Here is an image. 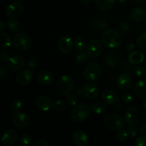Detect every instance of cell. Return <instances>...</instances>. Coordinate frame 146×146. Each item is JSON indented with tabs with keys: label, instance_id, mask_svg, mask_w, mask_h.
<instances>
[{
	"label": "cell",
	"instance_id": "cell-30",
	"mask_svg": "<svg viewBox=\"0 0 146 146\" xmlns=\"http://www.w3.org/2000/svg\"><path fill=\"white\" fill-rule=\"evenodd\" d=\"M105 110V106L101 102H96L91 106V111L95 114H102Z\"/></svg>",
	"mask_w": 146,
	"mask_h": 146
},
{
	"label": "cell",
	"instance_id": "cell-35",
	"mask_svg": "<svg viewBox=\"0 0 146 146\" xmlns=\"http://www.w3.org/2000/svg\"><path fill=\"white\" fill-rule=\"evenodd\" d=\"M23 106H24V102L22 100L17 99L13 101L12 104H11V109L17 112V111H19L20 110L22 109Z\"/></svg>",
	"mask_w": 146,
	"mask_h": 146
},
{
	"label": "cell",
	"instance_id": "cell-23",
	"mask_svg": "<svg viewBox=\"0 0 146 146\" xmlns=\"http://www.w3.org/2000/svg\"><path fill=\"white\" fill-rule=\"evenodd\" d=\"M94 3L100 9L108 11L113 8L115 4V0H94Z\"/></svg>",
	"mask_w": 146,
	"mask_h": 146
},
{
	"label": "cell",
	"instance_id": "cell-41",
	"mask_svg": "<svg viewBox=\"0 0 146 146\" xmlns=\"http://www.w3.org/2000/svg\"><path fill=\"white\" fill-rule=\"evenodd\" d=\"M135 145L137 146H146V136L145 135H141L138 136L135 142Z\"/></svg>",
	"mask_w": 146,
	"mask_h": 146
},
{
	"label": "cell",
	"instance_id": "cell-32",
	"mask_svg": "<svg viewBox=\"0 0 146 146\" xmlns=\"http://www.w3.org/2000/svg\"><path fill=\"white\" fill-rule=\"evenodd\" d=\"M137 44L140 48L146 50V32H143L138 36Z\"/></svg>",
	"mask_w": 146,
	"mask_h": 146
},
{
	"label": "cell",
	"instance_id": "cell-7",
	"mask_svg": "<svg viewBox=\"0 0 146 146\" xmlns=\"http://www.w3.org/2000/svg\"><path fill=\"white\" fill-rule=\"evenodd\" d=\"M103 52L102 42L98 39H93L86 46V53L90 57L96 58L99 56Z\"/></svg>",
	"mask_w": 146,
	"mask_h": 146
},
{
	"label": "cell",
	"instance_id": "cell-16",
	"mask_svg": "<svg viewBox=\"0 0 146 146\" xmlns=\"http://www.w3.org/2000/svg\"><path fill=\"white\" fill-rule=\"evenodd\" d=\"M118 87L122 91H127L132 86V78L129 74L125 72L121 74L117 80Z\"/></svg>",
	"mask_w": 146,
	"mask_h": 146
},
{
	"label": "cell",
	"instance_id": "cell-10",
	"mask_svg": "<svg viewBox=\"0 0 146 146\" xmlns=\"http://www.w3.org/2000/svg\"><path fill=\"white\" fill-rule=\"evenodd\" d=\"M24 11V7L19 2H13L9 4L5 9V14L9 18H17L21 15Z\"/></svg>",
	"mask_w": 146,
	"mask_h": 146
},
{
	"label": "cell",
	"instance_id": "cell-40",
	"mask_svg": "<svg viewBox=\"0 0 146 146\" xmlns=\"http://www.w3.org/2000/svg\"><path fill=\"white\" fill-rule=\"evenodd\" d=\"M121 99L123 101L124 103L127 104H130L131 103L133 102L134 101V97L130 93H125V94H123L121 96Z\"/></svg>",
	"mask_w": 146,
	"mask_h": 146
},
{
	"label": "cell",
	"instance_id": "cell-31",
	"mask_svg": "<svg viewBox=\"0 0 146 146\" xmlns=\"http://www.w3.org/2000/svg\"><path fill=\"white\" fill-rule=\"evenodd\" d=\"M88 54L84 51H80L75 55V61L78 64H84L88 61Z\"/></svg>",
	"mask_w": 146,
	"mask_h": 146
},
{
	"label": "cell",
	"instance_id": "cell-25",
	"mask_svg": "<svg viewBox=\"0 0 146 146\" xmlns=\"http://www.w3.org/2000/svg\"><path fill=\"white\" fill-rule=\"evenodd\" d=\"M107 65L110 67H115L118 65L120 61V57L118 53L116 52H109L106 57Z\"/></svg>",
	"mask_w": 146,
	"mask_h": 146
},
{
	"label": "cell",
	"instance_id": "cell-34",
	"mask_svg": "<svg viewBox=\"0 0 146 146\" xmlns=\"http://www.w3.org/2000/svg\"><path fill=\"white\" fill-rule=\"evenodd\" d=\"M128 133L127 131H124V130H118V132H117L116 135V138L118 141H121V142H124V141H126L128 139Z\"/></svg>",
	"mask_w": 146,
	"mask_h": 146
},
{
	"label": "cell",
	"instance_id": "cell-6",
	"mask_svg": "<svg viewBox=\"0 0 146 146\" xmlns=\"http://www.w3.org/2000/svg\"><path fill=\"white\" fill-rule=\"evenodd\" d=\"M107 128L111 131H118L123 128L124 120L117 114L111 113L107 115L104 120Z\"/></svg>",
	"mask_w": 146,
	"mask_h": 146
},
{
	"label": "cell",
	"instance_id": "cell-20",
	"mask_svg": "<svg viewBox=\"0 0 146 146\" xmlns=\"http://www.w3.org/2000/svg\"><path fill=\"white\" fill-rule=\"evenodd\" d=\"M37 81L42 86H48L54 81V75L48 71H43L37 76Z\"/></svg>",
	"mask_w": 146,
	"mask_h": 146
},
{
	"label": "cell",
	"instance_id": "cell-29",
	"mask_svg": "<svg viewBox=\"0 0 146 146\" xmlns=\"http://www.w3.org/2000/svg\"><path fill=\"white\" fill-rule=\"evenodd\" d=\"M74 47L78 51H83L86 48V42L83 37H77L74 39Z\"/></svg>",
	"mask_w": 146,
	"mask_h": 146
},
{
	"label": "cell",
	"instance_id": "cell-48",
	"mask_svg": "<svg viewBox=\"0 0 146 146\" xmlns=\"http://www.w3.org/2000/svg\"><path fill=\"white\" fill-rule=\"evenodd\" d=\"M140 132L143 135H146V124H142L140 127Z\"/></svg>",
	"mask_w": 146,
	"mask_h": 146
},
{
	"label": "cell",
	"instance_id": "cell-42",
	"mask_svg": "<svg viewBox=\"0 0 146 146\" xmlns=\"http://www.w3.org/2000/svg\"><path fill=\"white\" fill-rule=\"evenodd\" d=\"M127 132H128V135H129L130 136L132 137V138H134V137H135L138 135V128H137L136 127H135L134 125H131V126L128 128V130H127Z\"/></svg>",
	"mask_w": 146,
	"mask_h": 146
},
{
	"label": "cell",
	"instance_id": "cell-28",
	"mask_svg": "<svg viewBox=\"0 0 146 146\" xmlns=\"http://www.w3.org/2000/svg\"><path fill=\"white\" fill-rule=\"evenodd\" d=\"M7 28L11 32L17 33L20 29V24L17 20L11 19L7 23Z\"/></svg>",
	"mask_w": 146,
	"mask_h": 146
},
{
	"label": "cell",
	"instance_id": "cell-43",
	"mask_svg": "<svg viewBox=\"0 0 146 146\" xmlns=\"http://www.w3.org/2000/svg\"><path fill=\"white\" fill-rule=\"evenodd\" d=\"M27 65H28V66L30 68H31V69H35L36 66V59L34 58H30V59L28 60V61H27Z\"/></svg>",
	"mask_w": 146,
	"mask_h": 146
},
{
	"label": "cell",
	"instance_id": "cell-15",
	"mask_svg": "<svg viewBox=\"0 0 146 146\" xmlns=\"http://www.w3.org/2000/svg\"><path fill=\"white\" fill-rule=\"evenodd\" d=\"M24 65V58L21 56L15 55L9 57L7 61V66L13 71H19Z\"/></svg>",
	"mask_w": 146,
	"mask_h": 146
},
{
	"label": "cell",
	"instance_id": "cell-14",
	"mask_svg": "<svg viewBox=\"0 0 146 146\" xmlns=\"http://www.w3.org/2000/svg\"><path fill=\"white\" fill-rule=\"evenodd\" d=\"M82 94L86 98L90 99H95L98 97L99 94V89L98 86L93 83H87L83 86Z\"/></svg>",
	"mask_w": 146,
	"mask_h": 146
},
{
	"label": "cell",
	"instance_id": "cell-53",
	"mask_svg": "<svg viewBox=\"0 0 146 146\" xmlns=\"http://www.w3.org/2000/svg\"><path fill=\"white\" fill-rule=\"evenodd\" d=\"M141 117H142L143 120H144V121H146V113H143L142 115H141Z\"/></svg>",
	"mask_w": 146,
	"mask_h": 146
},
{
	"label": "cell",
	"instance_id": "cell-50",
	"mask_svg": "<svg viewBox=\"0 0 146 146\" xmlns=\"http://www.w3.org/2000/svg\"><path fill=\"white\" fill-rule=\"evenodd\" d=\"M117 1H118V3H119V4H125V2H127L128 1V0H117Z\"/></svg>",
	"mask_w": 146,
	"mask_h": 146
},
{
	"label": "cell",
	"instance_id": "cell-13",
	"mask_svg": "<svg viewBox=\"0 0 146 146\" xmlns=\"http://www.w3.org/2000/svg\"><path fill=\"white\" fill-rule=\"evenodd\" d=\"M18 139L17 133L13 129H8L4 132L1 138V142L6 146L14 145Z\"/></svg>",
	"mask_w": 146,
	"mask_h": 146
},
{
	"label": "cell",
	"instance_id": "cell-54",
	"mask_svg": "<svg viewBox=\"0 0 146 146\" xmlns=\"http://www.w3.org/2000/svg\"><path fill=\"white\" fill-rule=\"evenodd\" d=\"M132 1L135 3H141V2H143L145 0H132Z\"/></svg>",
	"mask_w": 146,
	"mask_h": 146
},
{
	"label": "cell",
	"instance_id": "cell-2",
	"mask_svg": "<svg viewBox=\"0 0 146 146\" xmlns=\"http://www.w3.org/2000/svg\"><path fill=\"white\" fill-rule=\"evenodd\" d=\"M74 87V80L70 75H64L60 78L57 84L58 93L62 96H67L71 94Z\"/></svg>",
	"mask_w": 146,
	"mask_h": 146
},
{
	"label": "cell",
	"instance_id": "cell-3",
	"mask_svg": "<svg viewBox=\"0 0 146 146\" xmlns=\"http://www.w3.org/2000/svg\"><path fill=\"white\" fill-rule=\"evenodd\" d=\"M101 66L96 62L87 64L84 69V76L88 81H95L100 78L101 75Z\"/></svg>",
	"mask_w": 146,
	"mask_h": 146
},
{
	"label": "cell",
	"instance_id": "cell-19",
	"mask_svg": "<svg viewBox=\"0 0 146 146\" xmlns=\"http://www.w3.org/2000/svg\"><path fill=\"white\" fill-rule=\"evenodd\" d=\"M73 44H74V43H73L71 37L68 36H64L58 41V49L60 50L61 52L66 54L71 51L73 47Z\"/></svg>",
	"mask_w": 146,
	"mask_h": 146
},
{
	"label": "cell",
	"instance_id": "cell-44",
	"mask_svg": "<svg viewBox=\"0 0 146 146\" xmlns=\"http://www.w3.org/2000/svg\"><path fill=\"white\" fill-rule=\"evenodd\" d=\"M7 74V66L4 64L0 65V78H3Z\"/></svg>",
	"mask_w": 146,
	"mask_h": 146
},
{
	"label": "cell",
	"instance_id": "cell-22",
	"mask_svg": "<svg viewBox=\"0 0 146 146\" xmlns=\"http://www.w3.org/2000/svg\"><path fill=\"white\" fill-rule=\"evenodd\" d=\"M131 18L135 22H141L146 18V12L145 10L140 7H135L131 11Z\"/></svg>",
	"mask_w": 146,
	"mask_h": 146
},
{
	"label": "cell",
	"instance_id": "cell-4",
	"mask_svg": "<svg viewBox=\"0 0 146 146\" xmlns=\"http://www.w3.org/2000/svg\"><path fill=\"white\" fill-rule=\"evenodd\" d=\"M13 44L15 48L19 51H26L31 47L32 39L30 36L25 33H17L13 38Z\"/></svg>",
	"mask_w": 146,
	"mask_h": 146
},
{
	"label": "cell",
	"instance_id": "cell-9",
	"mask_svg": "<svg viewBox=\"0 0 146 146\" xmlns=\"http://www.w3.org/2000/svg\"><path fill=\"white\" fill-rule=\"evenodd\" d=\"M141 118V112L139 109L135 107H131L128 108L124 115V120L125 123L129 125H134L137 124Z\"/></svg>",
	"mask_w": 146,
	"mask_h": 146
},
{
	"label": "cell",
	"instance_id": "cell-49",
	"mask_svg": "<svg viewBox=\"0 0 146 146\" xmlns=\"http://www.w3.org/2000/svg\"><path fill=\"white\" fill-rule=\"evenodd\" d=\"M6 29V24L3 21H0V31L1 32H4Z\"/></svg>",
	"mask_w": 146,
	"mask_h": 146
},
{
	"label": "cell",
	"instance_id": "cell-17",
	"mask_svg": "<svg viewBox=\"0 0 146 146\" xmlns=\"http://www.w3.org/2000/svg\"><path fill=\"white\" fill-rule=\"evenodd\" d=\"M36 105L37 108L42 111H48L54 106L52 101L49 98L45 96H39L36 99Z\"/></svg>",
	"mask_w": 146,
	"mask_h": 146
},
{
	"label": "cell",
	"instance_id": "cell-51",
	"mask_svg": "<svg viewBox=\"0 0 146 146\" xmlns=\"http://www.w3.org/2000/svg\"><path fill=\"white\" fill-rule=\"evenodd\" d=\"M143 109L146 111V98L144 100L143 102Z\"/></svg>",
	"mask_w": 146,
	"mask_h": 146
},
{
	"label": "cell",
	"instance_id": "cell-1",
	"mask_svg": "<svg viewBox=\"0 0 146 146\" xmlns=\"http://www.w3.org/2000/svg\"><path fill=\"white\" fill-rule=\"evenodd\" d=\"M101 42L106 48H117L122 44V38L118 31L114 29H108L101 35Z\"/></svg>",
	"mask_w": 146,
	"mask_h": 146
},
{
	"label": "cell",
	"instance_id": "cell-39",
	"mask_svg": "<svg viewBox=\"0 0 146 146\" xmlns=\"http://www.w3.org/2000/svg\"><path fill=\"white\" fill-rule=\"evenodd\" d=\"M31 138L28 134H24L20 138V143L23 146H28L31 144Z\"/></svg>",
	"mask_w": 146,
	"mask_h": 146
},
{
	"label": "cell",
	"instance_id": "cell-46",
	"mask_svg": "<svg viewBox=\"0 0 146 146\" xmlns=\"http://www.w3.org/2000/svg\"><path fill=\"white\" fill-rule=\"evenodd\" d=\"M34 146H49V144L44 140H39L34 143Z\"/></svg>",
	"mask_w": 146,
	"mask_h": 146
},
{
	"label": "cell",
	"instance_id": "cell-45",
	"mask_svg": "<svg viewBox=\"0 0 146 146\" xmlns=\"http://www.w3.org/2000/svg\"><path fill=\"white\" fill-rule=\"evenodd\" d=\"M9 57L8 54H7V53L6 52L1 53V55H0V60H1V62H3V63L7 62L9 60Z\"/></svg>",
	"mask_w": 146,
	"mask_h": 146
},
{
	"label": "cell",
	"instance_id": "cell-24",
	"mask_svg": "<svg viewBox=\"0 0 146 146\" xmlns=\"http://www.w3.org/2000/svg\"><path fill=\"white\" fill-rule=\"evenodd\" d=\"M144 54L138 51H131L128 56V60L133 64H139L144 61Z\"/></svg>",
	"mask_w": 146,
	"mask_h": 146
},
{
	"label": "cell",
	"instance_id": "cell-8",
	"mask_svg": "<svg viewBox=\"0 0 146 146\" xmlns=\"http://www.w3.org/2000/svg\"><path fill=\"white\" fill-rule=\"evenodd\" d=\"M11 121L14 125L19 128H25L29 126L30 123L29 117L23 112L17 111L11 116Z\"/></svg>",
	"mask_w": 146,
	"mask_h": 146
},
{
	"label": "cell",
	"instance_id": "cell-5",
	"mask_svg": "<svg viewBox=\"0 0 146 146\" xmlns=\"http://www.w3.org/2000/svg\"><path fill=\"white\" fill-rule=\"evenodd\" d=\"M91 111L87 105L79 104L74 106L71 112V116L76 122H82L89 117Z\"/></svg>",
	"mask_w": 146,
	"mask_h": 146
},
{
	"label": "cell",
	"instance_id": "cell-12",
	"mask_svg": "<svg viewBox=\"0 0 146 146\" xmlns=\"http://www.w3.org/2000/svg\"><path fill=\"white\" fill-rule=\"evenodd\" d=\"M101 100L106 105H113L119 100V96L116 91L112 89H106L101 94Z\"/></svg>",
	"mask_w": 146,
	"mask_h": 146
},
{
	"label": "cell",
	"instance_id": "cell-18",
	"mask_svg": "<svg viewBox=\"0 0 146 146\" xmlns=\"http://www.w3.org/2000/svg\"><path fill=\"white\" fill-rule=\"evenodd\" d=\"M73 141L78 146H86L88 143V137L87 134L81 130L76 131L72 135Z\"/></svg>",
	"mask_w": 146,
	"mask_h": 146
},
{
	"label": "cell",
	"instance_id": "cell-33",
	"mask_svg": "<svg viewBox=\"0 0 146 146\" xmlns=\"http://www.w3.org/2000/svg\"><path fill=\"white\" fill-rule=\"evenodd\" d=\"M135 73L138 77L141 78H144L146 77V68L142 65L138 66L135 69Z\"/></svg>",
	"mask_w": 146,
	"mask_h": 146
},
{
	"label": "cell",
	"instance_id": "cell-21",
	"mask_svg": "<svg viewBox=\"0 0 146 146\" xmlns=\"http://www.w3.org/2000/svg\"><path fill=\"white\" fill-rule=\"evenodd\" d=\"M133 91L138 98H146V81L144 80L137 81L133 86Z\"/></svg>",
	"mask_w": 146,
	"mask_h": 146
},
{
	"label": "cell",
	"instance_id": "cell-38",
	"mask_svg": "<svg viewBox=\"0 0 146 146\" xmlns=\"http://www.w3.org/2000/svg\"><path fill=\"white\" fill-rule=\"evenodd\" d=\"M78 101V97H77L75 94H68V97H67V102H68V104H69L71 106H76Z\"/></svg>",
	"mask_w": 146,
	"mask_h": 146
},
{
	"label": "cell",
	"instance_id": "cell-47",
	"mask_svg": "<svg viewBox=\"0 0 146 146\" xmlns=\"http://www.w3.org/2000/svg\"><path fill=\"white\" fill-rule=\"evenodd\" d=\"M134 48H135V45H134V44H133V43H128V44H126V46H125V48H126L127 51H129V52L133 51Z\"/></svg>",
	"mask_w": 146,
	"mask_h": 146
},
{
	"label": "cell",
	"instance_id": "cell-26",
	"mask_svg": "<svg viewBox=\"0 0 146 146\" xmlns=\"http://www.w3.org/2000/svg\"><path fill=\"white\" fill-rule=\"evenodd\" d=\"M93 28L97 30H104L108 27L107 21L103 18H97L92 22Z\"/></svg>",
	"mask_w": 146,
	"mask_h": 146
},
{
	"label": "cell",
	"instance_id": "cell-27",
	"mask_svg": "<svg viewBox=\"0 0 146 146\" xmlns=\"http://www.w3.org/2000/svg\"><path fill=\"white\" fill-rule=\"evenodd\" d=\"M0 37H1L0 46L3 48H7L10 47V46L11 45V39L9 36L6 33L1 32Z\"/></svg>",
	"mask_w": 146,
	"mask_h": 146
},
{
	"label": "cell",
	"instance_id": "cell-52",
	"mask_svg": "<svg viewBox=\"0 0 146 146\" xmlns=\"http://www.w3.org/2000/svg\"><path fill=\"white\" fill-rule=\"evenodd\" d=\"M80 1H81V2L82 3V4H88L91 0H80Z\"/></svg>",
	"mask_w": 146,
	"mask_h": 146
},
{
	"label": "cell",
	"instance_id": "cell-36",
	"mask_svg": "<svg viewBox=\"0 0 146 146\" xmlns=\"http://www.w3.org/2000/svg\"><path fill=\"white\" fill-rule=\"evenodd\" d=\"M54 108L57 111H63L66 108V104L62 100H58L54 104Z\"/></svg>",
	"mask_w": 146,
	"mask_h": 146
},
{
	"label": "cell",
	"instance_id": "cell-37",
	"mask_svg": "<svg viewBox=\"0 0 146 146\" xmlns=\"http://www.w3.org/2000/svg\"><path fill=\"white\" fill-rule=\"evenodd\" d=\"M131 29V25L128 22H122L121 24H120L119 27V30L120 32L122 33L123 34H128V32L130 31Z\"/></svg>",
	"mask_w": 146,
	"mask_h": 146
},
{
	"label": "cell",
	"instance_id": "cell-11",
	"mask_svg": "<svg viewBox=\"0 0 146 146\" xmlns=\"http://www.w3.org/2000/svg\"><path fill=\"white\" fill-rule=\"evenodd\" d=\"M33 78V71L29 68L22 69L17 73L16 80L17 84L21 86H27L31 83Z\"/></svg>",
	"mask_w": 146,
	"mask_h": 146
}]
</instances>
